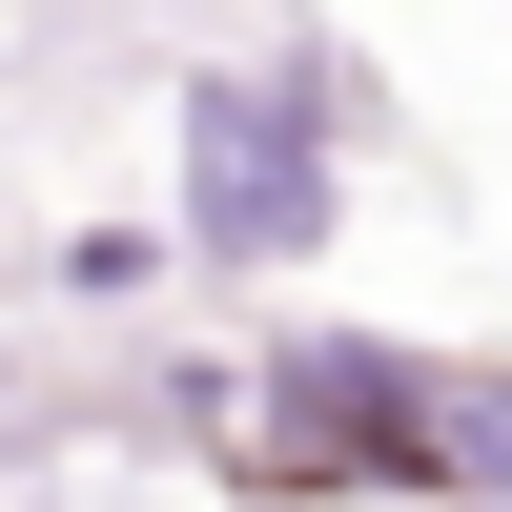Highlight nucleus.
Listing matches in <instances>:
<instances>
[{
  "label": "nucleus",
  "instance_id": "obj_2",
  "mask_svg": "<svg viewBox=\"0 0 512 512\" xmlns=\"http://www.w3.org/2000/svg\"><path fill=\"white\" fill-rule=\"evenodd\" d=\"M267 390L308 410V451H390V472H431V410H451L431 369H390V349H287Z\"/></svg>",
  "mask_w": 512,
  "mask_h": 512
},
{
  "label": "nucleus",
  "instance_id": "obj_3",
  "mask_svg": "<svg viewBox=\"0 0 512 512\" xmlns=\"http://www.w3.org/2000/svg\"><path fill=\"white\" fill-rule=\"evenodd\" d=\"M431 472H472V492H512V369H492V390H451V410H431Z\"/></svg>",
  "mask_w": 512,
  "mask_h": 512
},
{
  "label": "nucleus",
  "instance_id": "obj_1",
  "mask_svg": "<svg viewBox=\"0 0 512 512\" xmlns=\"http://www.w3.org/2000/svg\"><path fill=\"white\" fill-rule=\"evenodd\" d=\"M185 226H205V267H287L328 226V103L308 82H205L185 103Z\"/></svg>",
  "mask_w": 512,
  "mask_h": 512
}]
</instances>
